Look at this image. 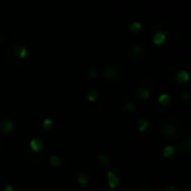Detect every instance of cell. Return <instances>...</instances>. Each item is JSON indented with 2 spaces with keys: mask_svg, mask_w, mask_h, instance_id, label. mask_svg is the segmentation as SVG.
Returning a JSON list of instances; mask_svg holds the SVG:
<instances>
[{
  "mask_svg": "<svg viewBox=\"0 0 191 191\" xmlns=\"http://www.w3.org/2000/svg\"><path fill=\"white\" fill-rule=\"evenodd\" d=\"M120 178L112 171H107V183L111 189H116L120 185Z\"/></svg>",
  "mask_w": 191,
  "mask_h": 191,
  "instance_id": "obj_1",
  "label": "cell"
},
{
  "mask_svg": "<svg viewBox=\"0 0 191 191\" xmlns=\"http://www.w3.org/2000/svg\"><path fill=\"white\" fill-rule=\"evenodd\" d=\"M29 145H30V149L33 150V151L35 152H39L41 151L44 149V142L43 140L40 139H37V138H35V139H33L30 141V143H29Z\"/></svg>",
  "mask_w": 191,
  "mask_h": 191,
  "instance_id": "obj_2",
  "label": "cell"
},
{
  "mask_svg": "<svg viewBox=\"0 0 191 191\" xmlns=\"http://www.w3.org/2000/svg\"><path fill=\"white\" fill-rule=\"evenodd\" d=\"M15 130V124H14L13 121L10 120H6L3 121L2 124H1V131H2L3 133H11Z\"/></svg>",
  "mask_w": 191,
  "mask_h": 191,
  "instance_id": "obj_3",
  "label": "cell"
},
{
  "mask_svg": "<svg viewBox=\"0 0 191 191\" xmlns=\"http://www.w3.org/2000/svg\"><path fill=\"white\" fill-rule=\"evenodd\" d=\"M166 35L164 33H162V31H158L153 37V44L157 45V46H161L166 41Z\"/></svg>",
  "mask_w": 191,
  "mask_h": 191,
  "instance_id": "obj_4",
  "label": "cell"
},
{
  "mask_svg": "<svg viewBox=\"0 0 191 191\" xmlns=\"http://www.w3.org/2000/svg\"><path fill=\"white\" fill-rule=\"evenodd\" d=\"M15 55L19 58H24L27 56V48L24 46H16L15 47Z\"/></svg>",
  "mask_w": 191,
  "mask_h": 191,
  "instance_id": "obj_5",
  "label": "cell"
},
{
  "mask_svg": "<svg viewBox=\"0 0 191 191\" xmlns=\"http://www.w3.org/2000/svg\"><path fill=\"white\" fill-rule=\"evenodd\" d=\"M158 102L160 103L162 106H168L171 103V99H170V96L168 94H161L159 96V99H158Z\"/></svg>",
  "mask_w": 191,
  "mask_h": 191,
  "instance_id": "obj_6",
  "label": "cell"
},
{
  "mask_svg": "<svg viewBox=\"0 0 191 191\" xmlns=\"http://www.w3.org/2000/svg\"><path fill=\"white\" fill-rule=\"evenodd\" d=\"M177 80H178V82H180V83H187L189 80V74L187 71H181L179 72L178 75H177Z\"/></svg>",
  "mask_w": 191,
  "mask_h": 191,
  "instance_id": "obj_7",
  "label": "cell"
},
{
  "mask_svg": "<svg viewBox=\"0 0 191 191\" xmlns=\"http://www.w3.org/2000/svg\"><path fill=\"white\" fill-rule=\"evenodd\" d=\"M173 154H174V148H173L172 145H166V148H164L163 152H162V155L164 158H166V159L172 158Z\"/></svg>",
  "mask_w": 191,
  "mask_h": 191,
  "instance_id": "obj_8",
  "label": "cell"
},
{
  "mask_svg": "<svg viewBox=\"0 0 191 191\" xmlns=\"http://www.w3.org/2000/svg\"><path fill=\"white\" fill-rule=\"evenodd\" d=\"M88 180H89V177L87 173H80V176L77 177V182L80 185H86L88 183Z\"/></svg>",
  "mask_w": 191,
  "mask_h": 191,
  "instance_id": "obj_9",
  "label": "cell"
},
{
  "mask_svg": "<svg viewBox=\"0 0 191 191\" xmlns=\"http://www.w3.org/2000/svg\"><path fill=\"white\" fill-rule=\"evenodd\" d=\"M149 127V123L148 121L144 120V119H141L139 121V123H138V129H139L140 132H145Z\"/></svg>",
  "mask_w": 191,
  "mask_h": 191,
  "instance_id": "obj_10",
  "label": "cell"
},
{
  "mask_svg": "<svg viewBox=\"0 0 191 191\" xmlns=\"http://www.w3.org/2000/svg\"><path fill=\"white\" fill-rule=\"evenodd\" d=\"M99 162L102 164L103 166L107 168L108 164H110V158H108L107 155H105V154H101L99 157Z\"/></svg>",
  "mask_w": 191,
  "mask_h": 191,
  "instance_id": "obj_11",
  "label": "cell"
},
{
  "mask_svg": "<svg viewBox=\"0 0 191 191\" xmlns=\"http://www.w3.org/2000/svg\"><path fill=\"white\" fill-rule=\"evenodd\" d=\"M136 94H138V96H139L141 99H149V96H150L149 91L148 89H145V88H140Z\"/></svg>",
  "mask_w": 191,
  "mask_h": 191,
  "instance_id": "obj_12",
  "label": "cell"
},
{
  "mask_svg": "<svg viewBox=\"0 0 191 191\" xmlns=\"http://www.w3.org/2000/svg\"><path fill=\"white\" fill-rule=\"evenodd\" d=\"M174 132H176V130H174V127H172V125H166V127H164L163 131H162V133L166 136L173 135Z\"/></svg>",
  "mask_w": 191,
  "mask_h": 191,
  "instance_id": "obj_13",
  "label": "cell"
},
{
  "mask_svg": "<svg viewBox=\"0 0 191 191\" xmlns=\"http://www.w3.org/2000/svg\"><path fill=\"white\" fill-rule=\"evenodd\" d=\"M41 127H43L44 131H49L53 127V121L50 120V119H45V120L43 121Z\"/></svg>",
  "mask_w": 191,
  "mask_h": 191,
  "instance_id": "obj_14",
  "label": "cell"
},
{
  "mask_svg": "<svg viewBox=\"0 0 191 191\" xmlns=\"http://www.w3.org/2000/svg\"><path fill=\"white\" fill-rule=\"evenodd\" d=\"M49 162L53 166H59L62 164V160H60V158L57 157V155H52L49 159Z\"/></svg>",
  "mask_w": 191,
  "mask_h": 191,
  "instance_id": "obj_15",
  "label": "cell"
},
{
  "mask_svg": "<svg viewBox=\"0 0 191 191\" xmlns=\"http://www.w3.org/2000/svg\"><path fill=\"white\" fill-rule=\"evenodd\" d=\"M130 29H131V31H132L133 34H138L139 31H141V29H142V25L140 24V22H138V21H134L131 25V27H130Z\"/></svg>",
  "mask_w": 191,
  "mask_h": 191,
  "instance_id": "obj_16",
  "label": "cell"
},
{
  "mask_svg": "<svg viewBox=\"0 0 191 191\" xmlns=\"http://www.w3.org/2000/svg\"><path fill=\"white\" fill-rule=\"evenodd\" d=\"M97 97H99V94H97V92L96 91H89L88 94H87V99H88L89 102L94 103L97 99Z\"/></svg>",
  "mask_w": 191,
  "mask_h": 191,
  "instance_id": "obj_17",
  "label": "cell"
},
{
  "mask_svg": "<svg viewBox=\"0 0 191 191\" xmlns=\"http://www.w3.org/2000/svg\"><path fill=\"white\" fill-rule=\"evenodd\" d=\"M105 76H107V77H111V76H114L115 75V72L114 69H112V68H107L106 71H105Z\"/></svg>",
  "mask_w": 191,
  "mask_h": 191,
  "instance_id": "obj_18",
  "label": "cell"
},
{
  "mask_svg": "<svg viewBox=\"0 0 191 191\" xmlns=\"http://www.w3.org/2000/svg\"><path fill=\"white\" fill-rule=\"evenodd\" d=\"M125 110H127V111H133V110H134V104H133L132 102H129L125 105Z\"/></svg>",
  "mask_w": 191,
  "mask_h": 191,
  "instance_id": "obj_19",
  "label": "cell"
},
{
  "mask_svg": "<svg viewBox=\"0 0 191 191\" xmlns=\"http://www.w3.org/2000/svg\"><path fill=\"white\" fill-rule=\"evenodd\" d=\"M97 74H99V73H97V71H96L95 68H91V69H89V75L92 77H96Z\"/></svg>",
  "mask_w": 191,
  "mask_h": 191,
  "instance_id": "obj_20",
  "label": "cell"
},
{
  "mask_svg": "<svg viewBox=\"0 0 191 191\" xmlns=\"http://www.w3.org/2000/svg\"><path fill=\"white\" fill-rule=\"evenodd\" d=\"M3 191H15V188L11 185H7L3 189Z\"/></svg>",
  "mask_w": 191,
  "mask_h": 191,
  "instance_id": "obj_21",
  "label": "cell"
},
{
  "mask_svg": "<svg viewBox=\"0 0 191 191\" xmlns=\"http://www.w3.org/2000/svg\"><path fill=\"white\" fill-rule=\"evenodd\" d=\"M166 191H178V189H177V187H174V185H169V187H166Z\"/></svg>",
  "mask_w": 191,
  "mask_h": 191,
  "instance_id": "obj_22",
  "label": "cell"
},
{
  "mask_svg": "<svg viewBox=\"0 0 191 191\" xmlns=\"http://www.w3.org/2000/svg\"><path fill=\"white\" fill-rule=\"evenodd\" d=\"M0 40H1V38H0Z\"/></svg>",
  "mask_w": 191,
  "mask_h": 191,
  "instance_id": "obj_23",
  "label": "cell"
}]
</instances>
